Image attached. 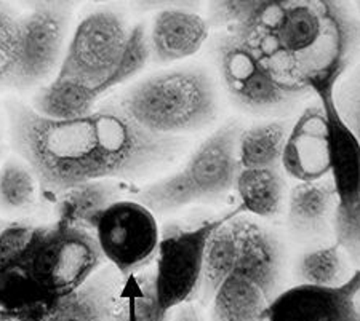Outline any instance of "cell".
I'll use <instances>...</instances> for the list:
<instances>
[{
    "instance_id": "8fae6325",
    "label": "cell",
    "mask_w": 360,
    "mask_h": 321,
    "mask_svg": "<svg viewBox=\"0 0 360 321\" xmlns=\"http://www.w3.org/2000/svg\"><path fill=\"white\" fill-rule=\"evenodd\" d=\"M98 244L122 278L146 268L158 254L160 230L154 213L143 203L120 200L103 213L95 229Z\"/></svg>"
},
{
    "instance_id": "4dcf8cb0",
    "label": "cell",
    "mask_w": 360,
    "mask_h": 321,
    "mask_svg": "<svg viewBox=\"0 0 360 321\" xmlns=\"http://www.w3.org/2000/svg\"><path fill=\"white\" fill-rule=\"evenodd\" d=\"M36 229L26 224H10L0 230V267L13 266L22 258Z\"/></svg>"
},
{
    "instance_id": "30bf717a",
    "label": "cell",
    "mask_w": 360,
    "mask_h": 321,
    "mask_svg": "<svg viewBox=\"0 0 360 321\" xmlns=\"http://www.w3.org/2000/svg\"><path fill=\"white\" fill-rule=\"evenodd\" d=\"M129 32L117 10L91 11L75 27L56 75L100 86L117 66Z\"/></svg>"
},
{
    "instance_id": "9a60e30c",
    "label": "cell",
    "mask_w": 360,
    "mask_h": 321,
    "mask_svg": "<svg viewBox=\"0 0 360 321\" xmlns=\"http://www.w3.org/2000/svg\"><path fill=\"white\" fill-rule=\"evenodd\" d=\"M281 166L298 183L319 181L330 174L327 117L321 103L306 107L290 126Z\"/></svg>"
},
{
    "instance_id": "7402d4cb",
    "label": "cell",
    "mask_w": 360,
    "mask_h": 321,
    "mask_svg": "<svg viewBox=\"0 0 360 321\" xmlns=\"http://www.w3.org/2000/svg\"><path fill=\"white\" fill-rule=\"evenodd\" d=\"M112 321H170V312L159 306L154 268L124 278L114 299Z\"/></svg>"
},
{
    "instance_id": "d4e9b609",
    "label": "cell",
    "mask_w": 360,
    "mask_h": 321,
    "mask_svg": "<svg viewBox=\"0 0 360 321\" xmlns=\"http://www.w3.org/2000/svg\"><path fill=\"white\" fill-rule=\"evenodd\" d=\"M51 297L20 266L0 267V313L16 315Z\"/></svg>"
},
{
    "instance_id": "d6986e66",
    "label": "cell",
    "mask_w": 360,
    "mask_h": 321,
    "mask_svg": "<svg viewBox=\"0 0 360 321\" xmlns=\"http://www.w3.org/2000/svg\"><path fill=\"white\" fill-rule=\"evenodd\" d=\"M96 86L55 75L53 80L39 86L31 107L53 120H72L91 114L100 99Z\"/></svg>"
},
{
    "instance_id": "52a82bcc",
    "label": "cell",
    "mask_w": 360,
    "mask_h": 321,
    "mask_svg": "<svg viewBox=\"0 0 360 321\" xmlns=\"http://www.w3.org/2000/svg\"><path fill=\"white\" fill-rule=\"evenodd\" d=\"M213 50L224 90L248 114H278L311 93L278 77L236 32L219 31Z\"/></svg>"
},
{
    "instance_id": "ac0fdd59",
    "label": "cell",
    "mask_w": 360,
    "mask_h": 321,
    "mask_svg": "<svg viewBox=\"0 0 360 321\" xmlns=\"http://www.w3.org/2000/svg\"><path fill=\"white\" fill-rule=\"evenodd\" d=\"M272 302L257 280L245 273H231L210 302L212 321H268L266 310Z\"/></svg>"
},
{
    "instance_id": "e0dca14e",
    "label": "cell",
    "mask_w": 360,
    "mask_h": 321,
    "mask_svg": "<svg viewBox=\"0 0 360 321\" xmlns=\"http://www.w3.org/2000/svg\"><path fill=\"white\" fill-rule=\"evenodd\" d=\"M124 194L117 179H93L75 184L60 194L56 205L58 223L95 232L103 213Z\"/></svg>"
},
{
    "instance_id": "603a6c76",
    "label": "cell",
    "mask_w": 360,
    "mask_h": 321,
    "mask_svg": "<svg viewBox=\"0 0 360 321\" xmlns=\"http://www.w3.org/2000/svg\"><path fill=\"white\" fill-rule=\"evenodd\" d=\"M290 131L287 122H266L240 131L237 143L240 168H281Z\"/></svg>"
},
{
    "instance_id": "836d02e7",
    "label": "cell",
    "mask_w": 360,
    "mask_h": 321,
    "mask_svg": "<svg viewBox=\"0 0 360 321\" xmlns=\"http://www.w3.org/2000/svg\"><path fill=\"white\" fill-rule=\"evenodd\" d=\"M173 321H203V320L193 303L186 302V303H183V306H179L176 308V313H175V317H173Z\"/></svg>"
},
{
    "instance_id": "277c9868",
    "label": "cell",
    "mask_w": 360,
    "mask_h": 321,
    "mask_svg": "<svg viewBox=\"0 0 360 321\" xmlns=\"http://www.w3.org/2000/svg\"><path fill=\"white\" fill-rule=\"evenodd\" d=\"M240 131L236 124L218 128L197 145L178 171L146 185L138 192L136 200L158 214L221 200L236 188L240 171L237 155Z\"/></svg>"
},
{
    "instance_id": "7c38bea8",
    "label": "cell",
    "mask_w": 360,
    "mask_h": 321,
    "mask_svg": "<svg viewBox=\"0 0 360 321\" xmlns=\"http://www.w3.org/2000/svg\"><path fill=\"white\" fill-rule=\"evenodd\" d=\"M360 266L336 286L298 284L278 293L266 310L268 321H360Z\"/></svg>"
},
{
    "instance_id": "3957f363",
    "label": "cell",
    "mask_w": 360,
    "mask_h": 321,
    "mask_svg": "<svg viewBox=\"0 0 360 321\" xmlns=\"http://www.w3.org/2000/svg\"><path fill=\"white\" fill-rule=\"evenodd\" d=\"M120 107L146 130L179 136L217 119L214 86L199 67L167 69L139 80L120 96Z\"/></svg>"
},
{
    "instance_id": "6da1fadb",
    "label": "cell",
    "mask_w": 360,
    "mask_h": 321,
    "mask_svg": "<svg viewBox=\"0 0 360 321\" xmlns=\"http://www.w3.org/2000/svg\"><path fill=\"white\" fill-rule=\"evenodd\" d=\"M7 117L15 152L42 190L53 195L85 181L139 178L175 159L183 148L179 136L138 125L119 103L80 119L53 120L29 104L8 101Z\"/></svg>"
},
{
    "instance_id": "83f0119b",
    "label": "cell",
    "mask_w": 360,
    "mask_h": 321,
    "mask_svg": "<svg viewBox=\"0 0 360 321\" xmlns=\"http://www.w3.org/2000/svg\"><path fill=\"white\" fill-rule=\"evenodd\" d=\"M150 60V45H149V34L146 31V26L143 22H138L136 26H133L127 37V42L124 50H122L120 60L117 66L109 75L108 80L96 86V90L100 91V95H104L109 90L115 89L125 81L131 80L135 75L146 67V64Z\"/></svg>"
},
{
    "instance_id": "d6a6232c",
    "label": "cell",
    "mask_w": 360,
    "mask_h": 321,
    "mask_svg": "<svg viewBox=\"0 0 360 321\" xmlns=\"http://www.w3.org/2000/svg\"><path fill=\"white\" fill-rule=\"evenodd\" d=\"M27 8L34 10H49V11H63V13H71L75 5L82 0H20Z\"/></svg>"
},
{
    "instance_id": "cb8c5ba5",
    "label": "cell",
    "mask_w": 360,
    "mask_h": 321,
    "mask_svg": "<svg viewBox=\"0 0 360 321\" xmlns=\"http://www.w3.org/2000/svg\"><path fill=\"white\" fill-rule=\"evenodd\" d=\"M347 256L338 243L327 244L303 254L296 267V275L301 284L336 286L351 277L346 262Z\"/></svg>"
},
{
    "instance_id": "7a4b0ae2",
    "label": "cell",
    "mask_w": 360,
    "mask_h": 321,
    "mask_svg": "<svg viewBox=\"0 0 360 321\" xmlns=\"http://www.w3.org/2000/svg\"><path fill=\"white\" fill-rule=\"evenodd\" d=\"M232 32L307 91L338 85L360 48L359 20L345 0H261Z\"/></svg>"
},
{
    "instance_id": "5b68a950",
    "label": "cell",
    "mask_w": 360,
    "mask_h": 321,
    "mask_svg": "<svg viewBox=\"0 0 360 321\" xmlns=\"http://www.w3.org/2000/svg\"><path fill=\"white\" fill-rule=\"evenodd\" d=\"M282 253L277 240L264 227L234 211L224 216L208 240L199 296L210 303L231 273H245L263 286L271 299L278 294Z\"/></svg>"
},
{
    "instance_id": "f546056e",
    "label": "cell",
    "mask_w": 360,
    "mask_h": 321,
    "mask_svg": "<svg viewBox=\"0 0 360 321\" xmlns=\"http://www.w3.org/2000/svg\"><path fill=\"white\" fill-rule=\"evenodd\" d=\"M261 0H210L208 22L219 31H232L252 13Z\"/></svg>"
},
{
    "instance_id": "5bb4252c",
    "label": "cell",
    "mask_w": 360,
    "mask_h": 321,
    "mask_svg": "<svg viewBox=\"0 0 360 321\" xmlns=\"http://www.w3.org/2000/svg\"><path fill=\"white\" fill-rule=\"evenodd\" d=\"M122 280L112 266H103L71 293L51 297L22 313H0V321H112L114 299Z\"/></svg>"
},
{
    "instance_id": "2e32d148",
    "label": "cell",
    "mask_w": 360,
    "mask_h": 321,
    "mask_svg": "<svg viewBox=\"0 0 360 321\" xmlns=\"http://www.w3.org/2000/svg\"><path fill=\"white\" fill-rule=\"evenodd\" d=\"M210 22L193 10H160L150 26V58L170 64L195 55L205 44Z\"/></svg>"
},
{
    "instance_id": "f1b7e54d",
    "label": "cell",
    "mask_w": 360,
    "mask_h": 321,
    "mask_svg": "<svg viewBox=\"0 0 360 321\" xmlns=\"http://www.w3.org/2000/svg\"><path fill=\"white\" fill-rule=\"evenodd\" d=\"M335 103L346 126L360 145V60L336 85Z\"/></svg>"
},
{
    "instance_id": "d590c367",
    "label": "cell",
    "mask_w": 360,
    "mask_h": 321,
    "mask_svg": "<svg viewBox=\"0 0 360 321\" xmlns=\"http://www.w3.org/2000/svg\"><path fill=\"white\" fill-rule=\"evenodd\" d=\"M5 225H7V224H5V223H4V221H2V219H0V230H2Z\"/></svg>"
},
{
    "instance_id": "8d00e7d4",
    "label": "cell",
    "mask_w": 360,
    "mask_h": 321,
    "mask_svg": "<svg viewBox=\"0 0 360 321\" xmlns=\"http://www.w3.org/2000/svg\"><path fill=\"white\" fill-rule=\"evenodd\" d=\"M359 299H360V291H359Z\"/></svg>"
},
{
    "instance_id": "4316f807",
    "label": "cell",
    "mask_w": 360,
    "mask_h": 321,
    "mask_svg": "<svg viewBox=\"0 0 360 321\" xmlns=\"http://www.w3.org/2000/svg\"><path fill=\"white\" fill-rule=\"evenodd\" d=\"M37 179L20 157L0 168V208L8 213L25 211L36 200Z\"/></svg>"
},
{
    "instance_id": "ba28073f",
    "label": "cell",
    "mask_w": 360,
    "mask_h": 321,
    "mask_svg": "<svg viewBox=\"0 0 360 321\" xmlns=\"http://www.w3.org/2000/svg\"><path fill=\"white\" fill-rule=\"evenodd\" d=\"M336 85L312 89L327 117L330 179L335 192L333 232L352 264H360V145L340 115Z\"/></svg>"
},
{
    "instance_id": "ffe728a7",
    "label": "cell",
    "mask_w": 360,
    "mask_h": 321,
    "mask_svg": "<svg viewBox=\"0 0 360 321\" xmlns=\"http://www.w3.org/2000/svg\"><path fill=\"white\" fill-rule=\"evenodd\" d=\"M335 192L332 179L298 183L290 192L288 221L296 232L316 233L333 218Z\"/></svg>"
},
{
    "instance_id": "e575fe53",
    "label": "cell",
    "mask_w": 360,
    "mask_h": 321,
    "mask_svg": "<svg viewBox=\"0 0 360 321\" xmlns=\"http://www.w3.org/2000/svg\"><path fill=\"white\" fill-rule=\"evenodd\" d=\"M354 2H356V7H357V13H359L357 20H359V26H360V0H354Z\"/></svg>"
},
{
    "instance_id": "4fadbf2b",
    "label": "cell",
    "mask_w": 360,
    "mask_h": 321,
    "mask_svg": "<svg viewBox=\"0 0 360 321\" xmlns=\"http://www.w3.org/2000/svg\"><path fill=\"white\" fill-rule=\"evenodd\" d=\"M69 15L34 10L22 16L21 63L16 90L27 91L45 85L61 66Z\"/></svg>"
},
{
    "instance_id": "9c48e42d",
    "label": "cell",
    "mask_w": 360,
    "mask_h": 321,
    "mask_svg": "<svg viewBox=\"0 0 360 321\" xmlns=\"http://www.w3.org/2000/svg\"><path fill=\"white\" fill-rule=\"evenodd\" d=\"M223 219L203 221L195 227L168 224L162 230L154 282L159 306L165 312L175 310L199 294L208 240Z\"/></svg>"
},
{
    "instance_id": "1f68e13d",
    "label": "cell",
    "mask_w": 360,
    "mask_h": 321,
    "mask_svg": "<svg viewBox=\"0 0 360 321\" xmlns=\"http://www.w3.org/2000/svg\"><path fill=\"white\" fill-rule=\"evenodd\" d=\"M136 10L160 11V10H193L200 8L202 0H131Z\"/></svg>"
},
{
    "instance_id": "484cf974",
    "label": "cell",
    "mask_w": 360,
    "mask_h": 321,
    "mask_svg": "<svg viewBox=\"0 0 360 321\" xmlns=\"http://www.w3.org/2000/svg\"><path fill=\"white\" fill-rule=\"evenodd\" d=\"M22 15L0 0V89L16 90L21 63Z\"/></svg>"
},
{
    "instance_id": "8992f818",
    "label": "cell",
    "mask_w": 360,
    "mask_h": 321,
    "mask_svg": "<svg viewBox=\"0 0 360 321\" xmlns=\"http://www.w3.org/2000/svg\"><path fill=\"white\" fill-rule=\"evenodd\" d=\"M104 262L95 232L56 221L53 225L37 227L16 266L50 297H56L82 286Z\"/></svg>"
},
{
    "instance_id": "44dd1931",
    "label": "cell",
    "mask_w": 360,
    "mask_h": 321,
    "mask_svg": "<svg viewBox=\"0 0 360 321\" xmlns=\"http://www.w3.org/2000/svg\"><path fill=\"white\" fill-rule=\"evenodd\" d=\"M283 188L281 168H240L234 189L243 211L258 218H274L282 208Z\"/></svg>"
}]
</instances>
